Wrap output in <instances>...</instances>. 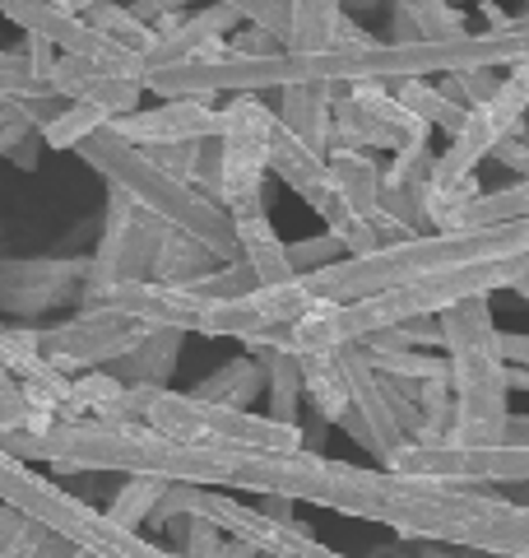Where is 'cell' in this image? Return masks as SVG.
I'll return each mask as SVG.
<instances>
[{
  "mask_svg": "<svg viewBox=\"0 0 529 558\" xmlns=\"http://www.w3.org/2000/svg\"><path fill=\"white\" fill-rule=\"evenodd\" d=\"M497 289L510 293H529V256L516 260H492V266H465V270H446L432 279H414V284L385 289L377 299L334 307V303H316L303 322L288 330V349L293 354H334V349H358L367 340L385 336L395 326L409 322H428L441 317L446 307L465 303V299H488Z\"/></svg>",
  "mask_w": 529,
  "mask_h": 558,
  "instance_id": "6da1fadb",
  "label": "cell"
},
{
  "mask_svg": "<svg viewBox=\"0 0 529 558\" xmlns=\"http://www.w3.org/2000/svg\"><path fill=\"white\" fill-rule=\"evenodd\" d=\"M529 256V223H502V229H465V233H418L395 247H377L367 256H344L334 266L303 275L297 284L311 303H362L385 289L414 284L465 266H492V260H516Z\"/></svg>",
  "mask_w": 529,
  "mask_h": 558,
  "instance_id": "7a4b0ae2",
  "label": "cell"
},
{
  "mask_svg": "<svg viewBox=\"0 0 529 558\" xmlns=\"http://www.w3.org/2000/svg\"><path fill=\"white\" fill-rule=\"evenodd\" d=\"M441 359L451 387V438L446 447H502V428L510 418L506 405V363L497 349V322L488 299H465L436 317Z\"/></svg>",
  "mask_w": 529,
  "mask_h": 558,
  "instance_id": "3957f363",
  "label": "cell"
},
{
  "mask_svg": "<svg viewBox=\"0 0 529 558\" xmlns=\"http://www.w3.org/2000/svg\"><path fill=\"white\" fill-rule=\"evenodd\" d=\"M75 154L108 182V191H121L126 201H135L149 219L163 223L168 233L196 242L214 266H233L237 260V233L223 209L209 205L200 191H190L186 182H172L168 172H158L145 149L126 145V140H116L102 126L98 135H88Z\"/></svg>",
  "mask_w": 529,
  "mask_h": 558,
  "instance_id": "277c9868",
  "label": "cell"
},
{
  "mask_svg": "<svg viewBox=\"0 0 529 558\" xmlns=\"http://www.w3.org/2000/svg\"><path fill=\"white\" fill-rule=\"evenodd\" d=\"M0 502L14 512H24L28 521H38V526L57 531L61 539H70V545L88 558H176L172 549L153 545L145 535L108 526L94 502L65 494V488L42 480L33 465L5 457V451H0Z\"/></svg>",
  "mask_w": 529,
  "mask_h": 558,
  "instance_id": "5b68a950",
  "label": "cell"
},
{
  "mask_svg": "<svg viewBox=\"0 0 529 558\" xmlns=\"http://www.w3.org/2000/svg\"><path fill=\"white\" fill-rule=\"evenodd\" d=\"M153 433L172 442H214V447H242V451H297V428H284L251 410H219L200 405L186 391H158L145 414Z\"/></svg>",
  "mask_w": 529,
  "mask_h": 558,
  "instance_id": "8992f818",
  "label": "cell"
},
{
  "mask_svg": "<svg viewBox=\"0 0 529 558\" xmlns=\"http://www.w3.org/2000/svg\"><path fill=\"white\" fill-rule=\"evenodd\" d=\"M20 336L51 373L84 377V373H102L121 354H131L149 330L135 326L131 317H121V312H112V307H79L75 317H65V322L47 326V330L24 326Z\"/></svg>",
  "mask_w": 529,
  "mask_h": 558,
  "instance_id": "52a82bcc",
  "label": "cell"
},
{
  "mask_svg": "<svg viewBox=\"0 0 529 558\" xmlns=\"http://www.w3.org/2000/svg\"><path fill=\"white\" fill-rule=\"evenodd\" d=\"M219 121V209L227 223L264 215V178H270L264 131H270L274 112L260 98H233Z\"/></svg>",
  "mask_w": 529,
  "mask_h": 558,
  "instance_id": "ba28073f",
  "label": "cell"
},
{
  "mask_svg": "<svg viewBox=\"0 0 529 558\" xmlns=\"http://www.w3.org/2000/svg\"><path fill=\"white\" fill-rule=\"evenodd\" d=\"M525 108H529V61L510 65V75L492 89V98H483L479 108L465 112L460 131L451 135V149L432 159L428 186L422 191H446L455 182L473 178V168H479L483 159H492V149L525 126Z\"/></svg>",
  "mask_w": 529,
  "mask_h": 558,
  "instance_id": "9c48e42d",
  "label": "cell"
},
{
  "mask_svg": "<svg viewBox=\"0 0 529 558\" xmlns=\"http://www.w3.org/2000/svg\"><path fill=\"white\" fill-rule=\"evenodd\" d=\"M163 233H168L163 223L149 219L135 201H126L121 191H108L102 238H98V252L88 256V284H84V303L79 307H98L112 289L145 284Z\"/></svg>",
  "mask_w": 529,
  "mask_h": 558,
  "instance_id": "30bf717a",
  "label": "cell"
},
{
  "mask_svg": "<svg viewBox=\"0 0 529 558\" xmlns=\"http://www.w3.org/2000/svg\"><path fill=\"white\" fill-rule=\"evenodd\" d=\"M432 140V131L418 117H409L391 98L385 84H353V89H330V149L348 154H399L409 145ZM325 149V154H330Z\"/></svg>",
  "mask_w": 529,
  "mask_h": 558,
  "instance_id": "8fae6325",
  "label": "cell"
},
{
  "mask_svg": "<svg viewBox=\"0 0 529 558\" xmlns=\"http://www.w3.org/2000/svg\"><path fill=\"white\" fill-rule=\"evenodd\" d=\"M385 470L432 480L446 488H497V484L529 480V451H516V447H399Z\"/></svg>",
  "mask_w": 529,
  "mask_h": 558,
  "instance_id": "7c38bea8",
  "label": "cell"
},
{
  "mask_svg": "<svg viewBox=\"0 0 529 558\" xmlns=\"http://www.w3.org/2000/svg\"><path fill=\"white\" fill-rule=\"evenodd\" d=\"M311 307L316 303L303 293V284L288 279V284H279V289H251V293H242V299H233V303H214L205 312V322L196 326V336H205V340H242L246 349L284 344L288 330L303 322Z\"/></svg>",
  "mask_w": 529,
  "mask_h": 558,
  "instance_id": "4fadbf2b",
  "label": "cell"
},
{
  "mask_svg": "<svg viewBox=\"0 0 529 558\" xmlns=\"http://www.w3.org/2000/svg\"><path fill=\"white\" fill-rule=\"evenodd\" d=\"M88 256H5L0 260V322L42 317L70 303H84Z\"/></svg>",
  "mask_w": 529,
  "mask_h": 558,
  "instance_id": "5bb4252c",
  "label": "cell"
},
{
  "mask_svg": "<svg viewBox=\"0 0 529 558\" xmlns=\"http://www.w3.org/2000/svg\"><path fill=\"white\" fill-rule=\"evenodd\" d=\"M0 14L20 24L24 38H38V43H47L51 51H61V57H84V61H139V57H131V51L112 47L108 38H98V33L75 14V5H65V0H0Z\"/></svg>",
  "mask_w": 529,
  "mask_h": 558,
  "instance_id": "9a60e30c",
  "label": "cell"
},
{
  "mask_svg": "<svg viewBox=\"0 0 529 558\" xmlns=\"http://www.w3.org/2000/svg\"><path fill=\"white\" fill-rule=\"evenodd\" d=\"M340 363H344V387H348V410H344L340 424H344V433L353 442L372 451L377 470H385L395 451L404 447V438L395 433V418H391V410H385V400H381V381L358 359V349H340Z\"/></svg>",
  "mask_w": 529,
  "mask_h": 558,
  "instance_id": "2e32d148",
  "label": "cell"
},
{
  "mask_svg": "<svg viewBox=\"0 0 529 558\" xmlns=\"http://www.w3.org/2000/svg\"><path fill=\"white\" fill-rule=\"evenodd\" d=\"M108 131L135 149H163V145H200V140H214L223 131V121L214 108H205V102L172 98L149 112H131V117L108 121Z\"/></svg>",
  "mask_w": 529,
  "mask_h": 558,
  "instance_id": "e0dca14e",
  "label": "cell"
},
{
  "mask_svg": "<svg viewBox=\"0 0 529 558\" xmlns=\"http://www.w3.org/2000/svg\"><path fill=\"white\" fill-rule=\"evenodd\" d=\"M98 307H112L121 317H131L135 326L145 330H176V336H196V326L205 322V312L214 303H205L200 293H190L186 284H126V289H112Z\"/></svg>",
  "mask_w": 529,
  "mask_h": 558,
  "instance_id": "ac0fdd59",
  "label": "cell"
},
{
  "mask_svg": "<svg viewBox=\"0 0 529 558\" xmlns=\"http://www.w3.org/2000/svg\"><path fill=\"white\" fill-rule=\"evenodd\" d=\"M158 387H121L108 373L70 377L61 418H94V424H145Z\"/></svg>",
  "mask_w": 529,
  "mask_h": 558,
  "instance_id": "d6986e66",
  "label": "cell"
},
{
  "mask_svg": "<svg viewBox=\"0 0 529 558\" xmlns=\"http://www.w3.org/2000/svg\"><path fill=\"white\" fill-rule=\"evenodd\" d=\"M233 24H237V5H233V0H223V5H205V10H196V14H186V20L176 24L172 33L153 38V47L145 51V75L190 61V57H196L200 47H209V43H223V33L233 28Z\"/></svg>",
  "mask_w": 529,
  "mask_h": 558,
  "instance_id": "ffe728a7",
  "label": "cell"
},
{
  "mask_svg": "<svg viewBox=\"0 0 529 558\" xmlns=\"http://www.w3.org/2000/svg\"><path fill=\"white\" fill-rule=\"evenodd\" d=\"M325 172H330V186L340 205L348 209L353 219L362 223H377V201H381V178L385 168L372 159V154H348V149H330L325 154Z\"/></svg>",
  "mask_w": 529,
  "mask_h": 558,
  "instance_id": "44dd1931",
  "label": "cell"
},
{
  "mask_svg": "<svg viewBox=\"0 0 529 558\" xmlns=\"http://www.w3.org/2000/svg\"><path fill=\"white\" fill-rule=\"evenodd\" d=\"M182 340L186 336H176V330H149L131 354H121L102 373L116 377L121 387H158V391H168L176 363H182Z\"/></svg>",
  "mask_w": 529,
  "mask_h": 558,
  "instance_id": "7402d4cb",
  "label": "cell"
},
{
  "mask_svg": "<svg viewBox=\"0 0 529 558\" xmlns=\"http://www.w3.org/2000/svg\"><path fill=\"white\" fill-rule=\"evenodd\" d=\"M465 10L441 0H399L391 5V47H422V43H455L465 38Z\"/></svg>",
  "mask_w": 529,
  "mask_h": 558,
  "instance_id": "603a6c76",
  "label": "cell"
},
{
  "mask_svg": "<svg viewBox=\"0 0 529 558\" xmlns=\"http://www.w3.org/2000/svg\"><path fill=\"white\" fill-rule=\"evenodd\" d=\"M233 233H237V260L256 275V289H279V284H288L293 270H288V256H284V238L274 233L270 215L237 219Z\"/></svg>",
  "mask_w": 529,
  "mask_h": 558,
  "instance_id": "cb8c5ba5",
  "label": "cell"
},
{
  "mask_svg": "<svg viewBox=\"0 0 529 558\" xmlns=\"http://www.w3.org/2000/svg\"><path fill=\"white\" fill-rule=\"evenodd\" d=\"M256 368L264 377V396H270V414L274 424L284 428H303V418H297V400H303V377H297V354L284 344H256L251 349Z\"/></svg>",
  "mask_w": 529,
  "mask_h": 558,
  "instance_id": "d4e9b609",
  "label": "cell"
},
{
  "mask_svg": "<svg viewBox=\"0 0 529 558\" xmlns=\"http://www.w3.org/2000/svg\"><path fill=\"white\" fill-rule=\"evenodd\" d=\"M279 94H284V108L274 112L279 126L325 159V149H330V89L325 84H297V89H279Z\"/></svg>",
  "mask_w": 529,
  "mask_h": 558,
  "instance_id": "484cf974",
  "label": "cell"
},
{
  "mask_svg": "<svg viewBox=\"0 0 529 558\" xmlns=\"http://www.w3.org/2000/svg\"><path fill=\"white\" fill-rule=\"evenodd\" d=\"M297 377H303V396L311 400V414L321 418V424H340L348 410L340 349H334V354H297Z\"/></svg>",
  "mask_w": 529,
  "mask_h": 558,
  "instance_id": "4316f807",
  "label": "cell"
},
{
  "mask_svg": "<svg viewBox=\"0 0 529 558\" xmlns=\"http://www.w3.org/2000/svg\"><path fill=\"white\" fill-rule=\"evenodd\" d=\"M190 400H200V405H219V410H246L256 396H264V377L256 368L251 354H242L233 363H223V368H214L205 381H196V387L186 391Z\"/></svg>",
  "mask_w": 529,
  "mask_h": 558,
  "instance_id": "83f0119b",
  "label": "cell"
},
{
  "mask_svg": "<svg viewBox=\"0 0 529 558\" xmlns=\"http://www.w3.org/2000/svg\"><path fill=\"white\" fill-rule=\"evenodd\" d=\"M340 20H344V5H334V0H288L284 51H293V57H316V51H330Z\"/></svg>",
  "mask_w": 529,
  "mask_h": 558,
  "instance_id": "f1b7e54d",
  "label": "cell"
},
{
  "mask_svg": "<svg viewBox=\"0 0 529 558\" xmlns=\"http://www.w3.org/2000/svg\"><path fill=\"white\" fill-rule=\"evenodd\" d=\"M502 223H529V182H510L502 191H479L460 215L455 233L465 229H502Z\"/></svg>",
  "mask_w": 529,
  "mask_h": 558,
  "instance_id": "f546056e",
  "label": "cell"
},
{
  "mask_svg": "<svg viewBox=\"0 0 529 558\" xmlns=\"http://www.w3.org/2000/svg\"><path fill=\"white\" fill-rule=\"evenodd\" d=\"M391 98L409 117H418L428 131L455 135V131H460V121H465V108H455L451 98H441L436 84H428V80H399V84H391Z\"/></svg>",
  "mask_w": 529,
  "mask_h": 558,
  "instance_id": "4dcf8cb0",
  "label": "cell"
},
{
  "mask_svg": "<svg viewBox=\"0 0 529 558\" xmlns=\"http://www.w3.org/2000/svg\"><path fill=\"white\" fill-rule=\"evenodd\" d=\"M205 270H214V260H209L196 242L176 238V233H163L153 252V266H149V284H190V279H200Z\"/></svg>",
  "mask_w": 529,
  "mask_h": 558,
  "instance_id": "1f68e13d",
  "label": "cell"
},
{
  "mask_svg": "<svg viewBox=\"0 0 529 558\" xmlns=\"http://www.w3.org/2000/svg\"><path fill=\"white\" fill-rule=\"evenodd\" d=\"M47 424H57V414L0 368V438H14V433H42Z\"/></svg>",
  "mask_w": 529,
  "mask_h": 558,
  "instance_id": "d6a6232c",
  "label": "cell"
},
{
  "mask_svg": "<svg viewBox=\"0 0 529 558\" xmlns=\"http://www.w3.org/2000/svg\"><path fill=\"white\" fill-rule=\"evenodd\" d=\"M61 108H65V102H57V98H42V102H5V108H0V159H10V154L20 149L28 135H42L51 121H57Z\"/></svg>",
  "mask_w": 529,
  "mask_h": 558,
  "instance_id": "836d02e7",
  "label": "cell"
},
{
  "mask_svg": "<svg viewBox=\"0 0 529 558\" xmlns=\"http://www.w3.org/2000/svg\"><path fill=\"white\" fill-rule=\"evenodd\" d=\"M163 488L168 484H158V480H121L112 502L98 517L108 521V526H116V531H135L139 535V526H145L149 512H153V502L163 498Z\"/></svg>",
  "mask_w": 529,
  "mask_h": 558,
  "instance_id": "e575fe53",
  "label": "cell"
},
{
  "mask_svg": "<svg viewBox=\"0 0 529 558\" xmlns=\"http://www.w3.org/2000/svg\"><path fill=\"white\" fill-rule=\"evenodd\" d=\"M108 112L102 108H88V102H65V108L57 112V121L38 135L47 149H79L88 135H98L102 126H108Z\"/></svg>",
  "mask_w": 529,
  "mask_h": 558,
  "instance_id": "d590c367",
  "label": "cell"
},
{
  "mask_svg": "<svg viewBox=\"0 0 529 558\" xmlns=\"http://www.w3.org/2000/svg\"><path fill=\"white\" fill-rule=\"evenodd\" d=\"M432 159H436V154L428 149V140H422V145H409V149H399V154H395V163L385 168L381 186H385V191H422V186H428Z\"/></svg>",
  "mask_w": 529,
  "mask_h": 558,
  "instance_id": "8d00e7d4",
  "label": "cell"
},
{
  "mask_svg": "<svg viewBox=\"0 0 529 558\" xmlns=\"http://www.w3.org/2000/svg\"><path fill=\"white\" fill-rule=\"evenodd\" d=\"M284 256H288V270H293V279H303V275H316V270L334 266V260H344V247H340V242H334L330 233H321V238L284 242Z\"/></svg>",
  "mask_w": 529,
  "mask_h": 558,
  "instance_id": "74e56055",
  "label": "cell"
},
{
  "mask_svg": "<svg viewBox=\"0 0 529 558\" xmlns=\"http://www.w3.org/2000/svg\"><path fill=\"white\" fill-rule=\"evenodd\" d=\"M237 5V20H246L256 33H264L279 51H284L288 38V0H233Z\"/></svg>",
  "mask_w": 529,
  "mask_h": 558,
  "instance_id": "f35d334b",
  "label": "cell"
},
{
  "mask_svg": "<svg viewBox=\"0 0 529 558\" xmlns=\"http://www.w3.org/2000/svg\"><path fill=\"white\" fill-rule=\"evenodd\" d=\"M497 89V80H492V70H460V75H441V98H451L455 108H479L483 98H492Z\"/></svg>",
  "mask_w": 529,
  "mask_h": 558,
  "instance_id": "ab89813d",
  "label": "cell"
},
{
  "mask_svg": "<svg viewBox=\"0 0 529 558\" xmlns=\"http://www.w3.org/2000/svg\"><path fill=\"white\" fill-rule=\"evenodd\" d=\"M172 535H176V558H219L223 549V535L214 526H205V521L196 517H182V521H172Z\"/></svg>",
  "mask_w": 529,
  "mask_h": 558,
  "instance_id": "60d3db41",
  "label": "cell"
},
{
  "mask_svg": "<svg viewBox=\"0 0 529 558\" xmlns=\"http://www.w3.org/2000/svg\"><path fill=\"white\" fill-rule=\"evenodd\" d=\"M33 535H38V521L0 502V558H33Z\"/></svg>",
  "mask_w": 529,
  "mask_h": 558,
  "instance_id": "b9f144b4",
  "label": "cell"
},
{
  "mask_svg": "<svg viewBox=\"0 0 529 558\" xmlns=\"http://www.w3.org/2000/svg\"><path fill=\"white\" fill-rule=\"evenodd\" d=\"M149 163L158 172H168L172 182H186L190 186V168H196V145H163V149H145Z\"/></svg>",
  "mask_w": 529,
  "mask_h": 558,
  "instance_id": "7bdbcfd3",
  "label": "cell"
},
{
  "mask_svg": "<svg viewBox=\"0 0 529 558\" xmlns=\"http://www.w3.org/2000/svg\"><path fill=\"white\" fill-rule=\"evenodd\" d=\"M492 159H497V163H506L510 172H516V182H525V178H529V145H525V131L506 135L502 145L492 149Z\"/></svg>",
  "mask_w": 529,
  "mask_h": 558,
  "instance_id": "ee69618b",
  "label": "cell"
},
{
  "mask_svg": "<svg viewBox=\"0 0 529 558\" xmlns=\"http://www.w3.org/2000/svg\"><path fill=\"white\" fill-rule=\"evenodd\" d=\"M497 349L506 368H525L529 363V336H520V330H497Z\"/></svg>",
  "mask_w": 529,
  "mask_h": 558,
  "instance_id": "f6af8a7d",
  "label": "cell"
},
{
  "mask_svg": "<svg viewBox=\"0 0 529 558\" xmlns=\"http://www.w3.org/2000/svg\"><path fill=\"white\" fill-rule=\"evenodd\" d=\"M38 149H42V140H38V135H28V140H24V145H20V149H14V154H10V159H14V163H20V168H38Z\"/></svg>",
  "mask_w": 529,
  "mask_h": 558,
  "instance_id": "bcb514c9",
  "label": "cell"
},
{
  "mask_svg": "<svg viewBox=\"0 0 529 558\" xmlns=\"http://www.w3.org/2000/svg\"><path fill=\"white\" fill-rule=\"evenodd\" d=\"M409 558H469V554H460V549H446V545H418Z\"/></svg>",
  "mask_w": 529,
  "mask_h": 558,
  "instance_id": "7dc6e473",
  "label": "cell"
},
{
  "mask_svg": "<svg viewBox=\"0 0 529 558\" xmlns=\"http://www.w3.org/2000/svg\"><path fill=\"white\" fill-rule=\"evenodd\" d=\"M219 558H256L246 545H237V539H223V549H219Z\"/></svg>",
  "mask_w": 529,
  "mask_h": 558,
  "instance_id": "c3c4849f",
  "label": "cell"
},
{
  "mask_svg": "<svg viewBox=\"0 0 529 558\" xmlns=\"http://www.w3.org/2000/svg\"><path fill=\"white\" fill-rule=\"evenodd\" d=\"M75 558H88V554H75Z\"/></svg>",
  "mask_w": 529,
  "mask_h": 558,
  "instance_id": "681fc988",
  "label": "cell"
}]
</instances>
